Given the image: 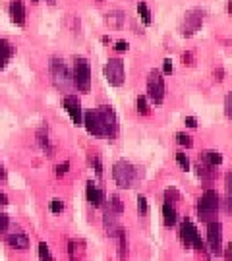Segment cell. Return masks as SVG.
<instances>
[{"mask_svg": "<svg viewBox=\"0 0 232 261\" xmlns=\"http://www.w3.org/2000/svg\"><path fill=\"white\" fill-rule=\"evenodd\" d=\"M226 207L228 211H232V194H226Z\"/></svg>", "mask_w": 232, "mask_h": 261, "instance_id": "obj_46", "label": "cell"}, {"mask_svg": "<svg viewBox=\"0 0 232 261\" xmlns=\"http://www.w3.org/2000/svg\"><path fill=\"white\" fill-rule=\"evenodd\" d=\"M84 126L87 134H91L95 138H107V128H105V122H102L99 109L84 112Z\"/></svg>", "mask_w": 232, "mask_h": 261, "instance_id": "obj_10", "label": "cell"}, {"mask_svg": "<svg viewBox=\"0 0 232 261\" xmlns=\"http://www.w3.org/2000/svg\"><path fill=\"white\" fill-rule=\"evenodd\" d=\"M138 14H139V19L143 21V25H151V23H153L151 10H149V6H147V2H145V0H139V2H138Z\"/></svg>", "mask_w": 232, "mask_h": 261, "instance_id": "obj_23", "label": "cell"}, {"mask_svg": "<svg viewBox=\"0 0 232 261\" xmlns=\"http://www.w3.org/2000/svg\"><path fill=\"white\" fill-rule=\"evenodd\" d=\"M70 261H82V259H80V257H75L74 253H70Z\"/></svg>", "mask_w": 232, "mask_h": 261, "instance_id": "obj_50", "label": "cell"}, {"mask_svg": "<svg viewBox=\"0 0 232 261\" xmlns=\"http://www.w3.org/2000/svg\"><path fill=\"white\" fill-rule=\"evenodd\" d=\"M105 21H107L111 28L120 29V28H124V23H126V14H124V12H118V10H114V12H109V14H107Z\"/></svg>", "mask_w": 232, "mask_h": 261, "instance_id": "obj_20", "label": "cell"}, {"mask_svg": "<svg viewBox=\"0 0 232 261\" xmlns=\"http://www.w3.org/2000/svg\"><path fill=\"white\" fill-rule=\"evenodd\" d=\"M97 109H99V112H101V116H102V122H105L107 138H109V140H114V138L118 136V130H120L116 112H114V109H112L111 105H101V107H97Z\"/></svg>", "mask_w": 232, "mask_h": 261, "instance_id": "obj_12", "label": "cell"}, {"mask_svg": "<svg viewBox=\"0 0 232 261\" xmlns=\"http://www.w3.org/2000/svg\"><path fill=\"white\" fill-rule=\"evenodd\" d=\"M167 97L165 74L161 70H151L147 75V99L153 105H163Z\"/></svg>", "mask_w": 232, "mask_h": 261, "instance_id": "obj_6", "label": "cell"}, {"mask_svg": "<svg viewBox=\"0 0 232 261\" xmlns=\"http://www.w3.org/2000/svg\"><path fill=\"white\" fill-rule=\"evenodd\" d=\"M138 213L141 215V217H145V215L149 213V203L145 196H138Z\"/></svg>", "mask_w": 232, "mask_h": 261, "instance_id": "obj_32", "label": "cell"}, {"mask_svg": "<svg viewBox=\"0 0 232 261\" xmlns=\"http://www.w3.org/2000/svg\"><path fill=\"white\" fill-rule=\"evenodd\" d=\"M182 201V194L178 192L176 188H167L165 190V203H170V205H178Z\"/></svg>", "mask_w": 232, "mask_h": 261, "instance_id": "obj_26", "label": "cell"}, {"mask_svg": "<svg viewBox=\"0 0 232 261\" xmlns=\"http://www.w3.org/2000/svg\"><path fill=\"white\" fill-rule=\"evenodd\" d=\"M37 143L46 157H55V145H53V140H50L46 128H41V130L37 132Z\"/></svg>", "mask_w": 232, "mask_h": 261, "instance_id": "obj_18", "label": "cell"}, {"mask_svg": "<svg viewBox=\"0 0 232 261\" xmlns=\"http://www.w3.org/2000/svg\"><path fill=\"white\" fill-rule=\"evenodd\" d=\"M8 224H10L8 215H6V213H0V232H4V230L8 228Z\"/></svg>", "mask_w": 232, "mask_h": 261, "instance_id": "obj_38", "label": "cell"}, {"mask_svg": "<svg viewBox=\"0 0 232 261\" xmlns=\"http://www.w3.org/2000/svg\"><path fill=\"white\" fill-rule=\"evenodd\" d=\"M178 238H180V242L184 244L186 248H195V250L205 252V244L201 240L199 232H197V226L192 221L184 219L180 223V226H178Z\"/></svg>", "mask_w": 232, "mask_h": 261, "instance_id": "obj_8", "label": "cell"}, {"mask_svg": "<svg viewBox=\"0 0 232 261\" xmlns=\"http://www.w3.org/2000/svg\"><path fill=\"white\" fill-rule=\"evenodd\" d=\"M48 74H50V82L58 91L68 93L74 84H72V70L68 68V64L64 62V58L60 56H53L48 60Z\"/></svg>", "mask_w": 232, "mask_h": 261, "instance_id": "obj_2", "label": "cell"}, {"mask_svg": "<svg viewBox=\"0 0 232 261\" xmlns=\"http://www.w3.org/2000/svg\"><path fill=\"white\" fill-rule=\"evenodd\" d=\"M31 2H33V4H37V2H39V0H31Z\"/></svg>", "mask_w": 232, "mask_h": 261, "instance_id": "obj_52", "label": "cell"}, {"mask_svg": "<svg viewBox=\"0 0 232 261\" xmlns=\"http://www.w3.org/2000/svg\"><path fill=\"white\" fill-rule=\"evenodd\" d=\"M224 114L228 120H232V91H228L224 97Z\"/></svg>", "mask_w": 232, "mask_h": 261, "instance_id": "obj_33", "label": "cell"}, {"mask_svg": "<svg viewBox=\"0 0 232 261\" xmlns=\"http://www.w3.org/2000/svg\"><path fill=\"white\" fill-rule=\"evenodd\" d=\"M102 75L112 87H122L126 84V66L122 58H109L102 66Z\"/></svg>", "mask_w": 232, "mask_h": 261, "instance_id": "obj_7", "label": "cell"}, {"mask_svg": "<svg viewBox=\"0 0 232 261\" xmlns=\"http://www.w3.org/2000/svg\"><path fill=\"white\" fill-rule=\"evenodd\" d=\"M226 12L232 14V0H228V4H226Z\"/></svg>", "mask_w": 232, "mask_h": 261, "instance_id": "obj_49", "label": "cell"}, {"mask_svg": "<svg viewBox=\"0 0 232 261\" xmlns=\"http://www.w3.org/2000/svg\"><path fill=\"white\" fill-rule=\"evenodd\" d=\"M219 207H221V199H219L217 190L207 188L199 197V201H197V219L203 221V223H211L217 219Z\"/></svg>", "mask_w": 232, "mask_h": 261, "instance_id": "obj_3", "label": "cell"}, {"mask_svg": "<svg viewBox=\"0 0 232 261\" xmlns=\"http://www.w3.org/2000/svg\"><path fill=\"white\" fill-rule=\"evenodd\" d=\"M112 180L120 190H132L139 182V168L126 159H118L112 165Z\"/></svg>", "mask_w": 232, "mask_h": 261, "instance_id": "obj_1", "label": "cell"}, {"mask_svg": "<svg viewBox=\"0 0 232 261\" xmlns=\"http://www.w3.org/2000/svg\"><path fill=\"white\" fill-rule=\"evenodd\" d=\"M6 244L16 248V250H28L29 248V236L25 232H8L6 234Z\"/></svg>", "mask_w": 232, "mask_h": 261, "instance_id": "obj_17", "label": "cell"}, {"mask_svg": "<svg viewBox=\"0 0 232 261\" xmlns=\"http://www.w3.org/2000/svg\"><path fill=\"white\" fill-rule=\"evenodd\" d=\"M10 19L16 23V25H25V19H28V12H25V4L23 0H12L8 6Z\"/></svg>", "mask_w": 232, "mask_h": 261, "instance_id": "obj_15", "label": "cell"}, {"mask_svg": "<svg viewBox=\"0 0 232 261\" xmlns=\"http://www.w3.org/2000/svg\"><path fill=\"white\" fill-rule=\"evenodd\" d=\"M215 80H217V82H223V80H224V70H223V68H217V70H215Z\"/></svg>", "mask_w": 232, "mask_h": 261, "instance_id": "obj_43", "label": "cell"}, {"mask_svg": "<svg viewBox=\"0 0 232 261\" xmlns=\"http://www.w3.org/2000/svg\"><path fill=\"white\" fill-rule=\"evenodd\" d=\"M201 161H205L207 165H211V167H221L223 165V155L219 153V151H203L201 155H199Z\"/></svg>", "mask_w": 232, "mask_h": 261, "instance_id": "obj_21", "label": "cell"}, {"mask_svg": "<svg viewBox=\"0 0 232 261\" xmlns=\"http://www.w3.org/2000/svg\"><path fill=\"white\" fill-rule=\"evenodd\" d=\"M4 205H8V197H6V194L0 192V207H4Z\"/></svg>", "mask_w": 232, "mask_h": 261, "instance_id": "obj_45", "label": "cell"}, {"mask_svg": "<svg viewBox=\"0 0 232 261\" xmlns=\"http://www.w3.org/2000/svg\"><path fill=\"white\" fill-rule=\"evenodd\" d=\"M87 163H89V167L95 170V174H97V176H102L101 155H97V153H89V155H87Z\"/></svg>", "mask_w": 232, "mask_h": 261, "instance_id": "obj_27", "label": "cell"}, {"mask_svg": "<svg viewBox=\"0 0 232 261\" xmlns=\"http://www.w3.org/2000/svg\"><path fill=\"white\" fill-rule=\"evenodd\" d=\"M184 124L188 128H197V118H195V116H186Z\"/></svg>", "mask_w": 232, "mask_h": 261, "instance_id": "obj_41", "label": "cell"}, {"mask_svg": "<svg viewBox=\"0 0 232 261\" xmlns=\"http://www.w3.org/2000/svg\"><path fill=\"white\" fill-rule=\"evenodd\" d=\"M172 70H174V66H172V60H170V58H165V62H163V74L170 75V74H172Z\"/></svg>", "mask_w": 232, "mask_h": 261, "instance_id": "obj_37", "label": "cell"}, {"mask_svg": "<svg viewBox=\"0 0 232 261\" xmlns=\"http://www.w3.org/2000/svg\"><path fill=\"white\" fill-rule=\"evenodd\" d=\"M39 259H41V261H56L55 257H53V253H50V250H48V246H46L45 242L39 244Z\"/></svg>", "mask_w": 232, "mask_h": 261, "instance_id": "obj_30", "label": "cell"}, {"mask_svg": "<svg viewBox=\"0 0 232 261\" xmlns=\"http://www.w3.org/2000/svg\"><path fill=\"white\" fill-rule=\"evenodd\" d=\"M46 2H48V4H53V6L56 4V0H46Z\"/></svg>", "mask_w": 232, "mask_h": 261, "instance_id": "obj_51", "label": "cell"}, {"mask_svg": "<svg viewBox=\"0 0 232 261\" xmlns=\"http://www.w3.org/2000/svg\"><path fill=\"white\" fill-rule=\"evenodd\" d=\"M72 84L80 93H89L91 91V64L84 56L74 58L72 66Z\"/></svg>", "mask_w": 232, "mask_h": 261, "instance_id": "obj_4", "label": "cell"}, {"mask_svg": "<svg viewBox=\"0 0 232 261\" xmlns=\"http://www.w3.org/2000/svg\"><path fill=\"white\" fill-rule=\"evenodd\" d=\"M62 105H64L68 116L74 122V126H84V109H82L80 97L72 93H66L64 99H62Z\"/></svg>", "mask_w": 232, "mask_h": 261, "instance_id": "obj_11", "label": "cell"}, {"mask_svg": "<svg viewBox=\"0 0 232 261\" xmlns=\"http://www.w3.org/2000/svg\"><path fill=\"white\" fill-rule=\"evenodd\" d=\"M163 223H165V226H168V228L176 226V223H178L176 205H170V203H163Z\"/></svg>", "mask_w": 232, "mask_h": 261, "instance_id": "obj_19", "label": "cell"}, {"mask_svg": "<svg viewBox=\"0 0 232 261\" xmlns=\"http://www.w3.org/2000/svg\"><path fill=\"white\" fill-rule=\"evenodd\" d=\"M6 178V168L2 167V163H0V180H4Z\"/></svg>", "mask_w": 232, "mask_h": 261, "instance_id": "obj_47", "label": "cell"}, {"mask_svg": "<svg viewBox=\"0 0 232 261\" xmlns=\"http://www.w3.org/2000/svg\"><path fill=\"white\" fill-rule=\"evenodd\" d=\"M68 170H70V161H64V163H60V165L56 167V176L62 178L64 174H68Z\"/></svg>", "mask_w": 232, "mask_h": 261, "instance_id": "obj_35", "label": "cell"}, {"mask_svg": "<svg viewBox=\"0 0 232 261\" xmlns=\"http://www.w3.org/2000/svg\"><path fill=\"white\" fill-rule=\"evenodd\" d=\"M6 64H8V60H2V58H0V72L6 68Z\"/></svg>", "mask_w": 232, "mask_h": 261, "instance_id": "obj_48", "label": "cell"}, {"mask_svg": "<svg viewBox=\"0 0 232 261\" xmlns=\"http://www.w3.org/2000/svg\"><path fill=\"white\" fill-rule=\"evenodd\" d=\"M176 163L180 165V168H182V170H190V167H192V163H190L188 155H186V153H182V151H178V153H176Z\"/></svg>", "mask_w": 232, "mask_h": 261, "instance_id": "obj_31", "label": "cell"}, {"mask_svg": "<svg viewBox=\"0 0 232 261\" xmlns=\"http://www.w3.org/2000/svg\"><path fill=\"white\" fill-rule=\"evenodd\" d=\"M97 2H99V4H101V2H102V0H97Z\"/></svg>", "mask_w": 232, "mask_h": 261, "instance_id": "obj_53", "label": "cell"}, {"mask_svg": "<svg viewBox=\"0 0 232 261\" xmlns=\"http://www.w3.org/2000/svg\"><path fill=\"white\" fill-rule=\"evenodd\" d=\"M176 141H178V145H182V147H186V149H190V147L194 145V140H192V136H188L186 132H178V134H176Z\"/></svg>", "mask_w": 232, "mask_h": 261, "instance_id": "obj_29", "label": "cell"}, {"mask_svg": "<svg viewBox=\"0 0 232 261\" xmlns=\"http://www.w3.org/2000/svg\"><path fill=\"white\" fill-rule=\"evenodd\" d=\"M16 55V47L10 43L8 39H0V58L2 60H10Z\"/></svg>", "mask_w": 232, "mask_h": 261, "instance_id": "obj_25", "label": "cell"}, {"mask_svg": "<svg viewBox=\"0 0 232 261\" xmlns=\"http://www.w3.org/2000/svg\"><path fill=\"white\" fill-rule=\"evenodd\" d=\"M107 209H111V211H114L116 215L124 213V201L120 199V196L118 194H112V196H109V199H107Z\"/></svg>", "mask_w": 232, "mask_h": 261, "instance_id": "obj_24", "label": "cell"}, {"mask_svg": "<svg viewBox=\"0 0 232 261\" xmlns=\"http://www.w3.org/2000/svg\"><path fill=\"white\" fill-rule=\"evenodd\" d=\"M116 240H118V259L126 261V257H128V238H126V230L124 228L116 236Z\"/></svg>", "mask_w": 232, "mask_h": 261, "instance_id": "obj_22", "label": "cell"}, {"mask_svg": "<svg viewBox=\"0 0 232 261\" xmlns=\"http://www.w3.org/2000/svg\"><path fill=\"white\" fill-rule=\"evenodd\" d=\"M112 48H114L116 53H126V50L130 48V43H128V41H116Z\"/></svg>", "mask_w": 232, "mask_h": 261, "instance_id": "obj_36", "label": "cell"}, {"mask_svg": "<svg viewBox=\"0 0 232 261\" xmlns=\"http://www.w3.org/2000/svg\"><path fill=\"white\" fill-rule=\"evenodd\" d=\"M101 43H102V45H112V37H111V35H102Z\"/></svg>", "mask_w": 232, "mask_h": 261, "instance_id": "obj_44", "label": "cell"}, {"mask_svg": "<svg viewBox=\"0 0 232 261\" xmlns=\"http://www.w3.org/2000/svg\"><path fill=\"white\" fill-rule=\"evenodd\" d=\"M203 21H205V10L201 8L186 10L182 19H180V23H178V33L186 39L194 37L197 31H201Z\"/></svg>", "mask_w": 232, "mask_h": 261, "instance_id": "obj_5", "label": "cell"}, {"mask_svg": "<svg viewBox=\"0 0 232 261\" xmlns=\"http://www.w3.org/2000/svg\"><path fill=\"white\" fill-rule=\"evenodd\" d=\"M136 107H138V112L141 116H149L151 114V105H149L147 95H139L138 101H136Z\"/></svg>", "mask_w": 232, "mask_h": 261, "instance_id": "obj_28", "label": "cell"}, {"mask_svg": "<svg viewBox=\"0 0 232 261\" xmlns=\"http://www.w3.org/2000/svg\"><path fill=\"white\" fill-rule=\"evenodd\" d=\"M85 196H87V201H89V205H93L95 209H102V207L107 205V194H105V190L99 188L93 180L87 182V188H85Z\"/></svg>", "mask_w": 232, "mask_h": 261, "instance_id": "obj_13", "label": "cell"}, {"mask_svg": "<svg viewBox=\"0 0 232 261\" xmlns=\"http://www.w3.org/2000/svg\"><path fill=\"white\" fill-rule=\"evenodd\" d=\"M195 174H197V178L201 180V182H213L215 178H217V168L211 167V165H207L205 161H197L195 163Z\"/></svg>", "mask_w": 232, "mask_h": 261, "instance_id": "obj_16", "label": "cell"}, {"mask_svg": "<svg viewBox=\"0 0 232 261\" xmlns=\"http://www.w3.org/2000/svg\"><path fill=\"white\" fill-rule=\"evenodd\" d=\"M224 188H226V194H232V170H228L224 176Z\"/></svg>", "mask_w": 232, "mask_h": 261, "instance_id": "obj_39", "label": "cell"}, {"mask_svg": "<svg viewBox=\"0 0 232 261\" xmlns=\"http://www.w3.org/2000/svg\"><path fill=\"white\" fill-rule=\"evenodd\" d=\"M182 62L188 66H194V62H195L194 55H192V53H184V55H182Z\"/></svg>", "mask_w": 232, "mask_h": 261, "instance_id": "obj_40", "label": "cell"}, {"mask_svg": "<svg viewBox=\"0 0 232 261\" xmlns=\"http://www.w3.org/2000/svg\"><path fill=\"white\" fill-rule=\"evenodd\" d=\"M223 255H224V259L226 261H232V242L226 244V248L223 250Z\"/></svg>", "mask_w": 232, "mask_h": 261, "instance_id": "obj_42", "label": "cell"}, {"mask_svg": "<svg viewBox=\"0 0 232 261\" xmlns=\"http://www.w3.org/2000/svg\"><path fill=\"white\" fill-rule=\"evenodd\" d=\"M102 228L107 230V234L111 238H116L122 230L120 223H118V215L111 209H107V207H105V215H102Z\"/></svg>", "mask_w": 232, "mask_h": 261, "instance_id": "obj_14", "label": "cell"}, {"mask_svg": "<svg viewBox=\"0 0 232 261\" xmlns=\"http://www.w3.org/2000/svg\"><path fill=\"white\" fill-rule=\"evenodd\" d=\"M207 246L213 255H223V224L217 219L207 223Z\"/></svg>", "mask_w": 232, "mask_h": 261, "instance_id": "obj_9", "label": "cell"}, {"mask_svg": "<svg viewBox=\"0 0 232 261\" xmlns=\"http://www.w3.org/2000/svg\"><path fill=\"white\" fill-rule=\"evenodd\" d=\"M62 211H64V201L55 197V199L50 201V213H62Z\"/></svg>", "mask_w": 232, "mask_h": 261, "instance_id": "obj_34", "label": "cell"}]
</instances>
